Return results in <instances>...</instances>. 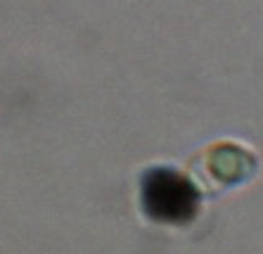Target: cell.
Listing matches in <instances>:
<instances>
[{"mask_svg": "<svg viewBox=\"0 0 263 254\" xmlns=\"http://www.w3.org/2000/svg\"><path fill=\"white\" fill-rule=\"evenodd\" d=\"M195 190L173 171H152L145 178L142 202L157 221H185L195 209Z\"/></svg>", "mask_w": 263, "mask_h": 254, "instance_id": "1", "label": "cell"}]
</instances>
